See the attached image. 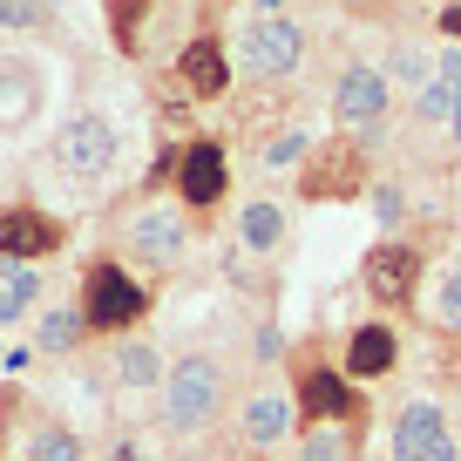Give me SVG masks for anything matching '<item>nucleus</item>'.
<instances>
[{
  "mask_svg": "<svg viewBox=\"0 0 461 461\" xmlns=\"http://www.w3.org/2000/svg\"><path fill=\"white\" fill-rule=\"evenodd\" d=\"M224 401H230L224 360H217L211 346H190V353L170 360V374H163V387H157V428L170 434V441H203V434L224 420Z\"/></svg>",
  "mask_w": 461,
  "mask_h": 461,
  "instance_id": "nucleus-1",
  "label": "nucleus"
},
{
  "mask_svg": "<svg viewBox=\"0 0 461 461\" xmlns=\"http://www.w3.org/2000/svg\"><path fill=\"white\" fill-rule=\"evenodd\" d=\"M224 48L238 55V68H245L251 82H285V75H299L305 55H312V28H305L299 14H285V7H238Z\"/></svg>",
  "mask_w": 461,
  "mask_h": 461,
  "instance_id": "nucleus-2",
  "label": "nucleus"
},
{
  "mask_svg": "<svg viewBox=\"0 0 461 461\" xmlns=\"http://www.w3.org/2000/svg\"><path fill=\"white\" fill-rule=\"evenodd\" d=\"M75 305L88 319V339H130V332H143L157 299H149V285L122 258H88L82 285H75Z\"/></svg>",
  "mask_w": 461,
  "mask_h": 461,
  "instance_id": "nucleus-3",
  "label": "nucleus"
},
{
  "mask_svg": "<svg viewBox=\"0 0 461 461\" xmlns=\"http://www.w3.org/2000/svg\"><path fill=\"white\" fill-rule=\"evenodd\" d=\"M285 387H292V407H299V428H353V434H366V414H374V407L360 401V387H353L332 360H319L312 346L292 353Z\"/></svg>",
  "mask_w": 461,
  "mask_h": 461,
  "instance_id": "nucleus-4",
  "label": "nucleus"
},
{
  "mask_svg": "<svg viewBox=\"0 0 461 461\" xmlns=\"http://www.w3.org/2000/svg\"><path fill=\"white\" fill-rule=\"evenodd\" d=\"M115 157H122V130H115V115L95 109V102H75V109L61 115L55 143H48V163H55L68 184H102V176L115 170Z\"/></svg>",
  "mask_w": 461,
  "mask_h": 461,
  "instance_id": "nucleus-5",
  "label": "nucleus"
},
{
  "mask_svg": "<svg viewBox=\"0 0 461 461\" xmlns=\"http://www.w3.org/2000/svg\"><path fill=\"white\" fill-rule=\"evenodd\" d=\"M326 109H332V122H339L346 136H360V149H366V143H380L387 122H393V88L380 82V68L366 55H339L332 88H326Z\"/></svg>",
  "mask_w": 461,
  "mask_h": 461,
  "instance_id": "nucleus-6",
  "label": "nucleus"
},
{
  "mask_svg": "<svg viewBox=\"0 0 461 461\" xmlns=\"http://www.w3.org/2000/svg\"><path fill=\"white\" fill-rule=\"evenodd\" d=\"M190 211L184 203H143V211L122 217L115 245H122V265H149V272H176L190 258Z\"/></svg>",
  "mask_w": 461,
  "mask_h": 461,
  "instance_id": "nucleus-7",
  "label": "nucleus"
},
{
  "mask_svg": "<svg viewBox=\"0 0 461 461\" xmlns=\"http://www.w3.org/2000/svg\"><path fill=\"white\" fill-rule=\"evenodd\" d=\"M230 197V149L224 136H184V149H176V203H184L190 217L217 211V203Z\"/></svg>",
  "mask_w": 461,
  "mask_h": 461,
  "instance_id": "nucleus-8",
  "label": "nucleus"
},
{
  "mask_svg": "<svg viewBox=\"0 0 461 461\" xmlns=\"http://www.w3.org/2000/svg\"><path fill=\"white\" fill-rule=\"evenodd\" d=\"M360 285L374 292V305H420V285H428V251L414 238H380L360 265Z\"/></svg>",
  "mask_w": 461,
  "mask_h": 461,
  "instance_id": "nucleus-9",
  "label": "nucleus"
},
{
  "mask_svg": "<svg viewBox=\"0 0 461 461\" xmlns=\"http://www.w3.org/2000/svg\"><path fill=\"white\" fill-rule=\"evenodd\" d=\"M387 461H461V434L447 420V407L441 401H407L393 414Z\"/></svg>",
  "mask_w": 461,
  "mask_h": 461,
  "instance_id": "nucleus-10",
  "label": "nucleus"
},
{
  "mask_svg": "<svg viewBox=\"0 0 461 461\" xmlns=\"http://www.w3.org/2000/svg\"><path fill=\"white\" fill-rule=\"evenodd\" d=\"M366 149L360 143H312L299 170V197L305 203H339V197H366Z\"/></svg>",
  "mask_w": 461,
  "mask_h": 461,
  "instance_id": "nucleus-11",
  "label": "nucleus"
},
{
  "mask_svg": "<svg viewBox=\"0 0 461 461\" xmlns=\"http://www.w3.org/2000/svg\"><path fill=\"white\" fill-rule=\"evenodd\" d=\"M61 245H68V224L55 211H41V203H0V258L7 265H34L41 272V258H55Z\"/></svg>",
  "mask_w": 461,
  "mask_h": 461,
  "instance_id": "nucleus-12",
  "label": "nucleus"
},
{
  "mask_svg": "<svg viewBox=\"0 0 461 461\" xmlns=\"http://www.w3.org/2000/svg\"><path fill=\"white\" fill-rule=\"evenodd\" d=\"M401 360H407V339H401L393 319H360V326L346 332V346H339V374L353 380V387L401 374Z\"/></svg>",
  "mask_w": 461,
  "mask_h": 461,
  "instance_id": "nucleus-13",
  "label": "nucleus"
},
{
  "mask_svg": "<svg viewBox=\"0 0 461 461\" xmlns=\"http://www.w3.org/2000/svg\"><path fill=\"white\" fill-rule=\"evenodd\" d=\"M230 428H238V447H285L292 434H299V407H292V387H251L245 401H238V414H230Z\"/></svg>",
  "mask_w": 461,
  "mask_h": 461,
  "instance_id": "nucleus-14",
  "label": "nucleus"
},
{
  "mask_svg": "<svg viewBox=\"0 0 461 461\" xmlns=\"http://www.w3.org/2000/svg\"><path fill=\"white\" fill-rule=\"evenodd\" d=\"M48 102V68L34 55L0 48V136H21Z\"/></svg>",
  "mask_w": 461,
  "mask_h": 461,
  "instance_id": "nucleus-15",
  "label": "nucleus"
},
{
  "mask_svg": "<svg viewBox=\"0 0 461 461\" xmlns=\"http://www.w3.org/2000/svg\"><path fill=\"white\" fill-rule=\"evenodd\" d=\"M170 82L184 88V95H197V102H217V95H230V48H224V34H190L184 48H176V61H170Z\"/></svg>",
  "mask_w": 461,
  "mask_h": 461,
  "instance_id": "nucleus-16",
  "label": "nucleus"
},
{
  "mask_svg": "<svg viewBox=\"0 0 461 461\" xmlns=\"http://www.w3.org/2000/svg\"><path fill=\"white\" fill-rule=\"evenodd\" d=\"M238 251H251V258L278 265L292 251V203L272 197V190H251L245 203H238Z\"/></svg>",
  "mask_w": 461,
  "mask_h": 461,
  "instance_id": "nucleus-17",
  "label": "nucleus"
},
{
  "mask_svg": "<svg viewBox=\"0 0 461 461\" xmlns=\"http://www.w3.org/2000/svg\"><path fill=\"white\" fill-rule=\"evenodd\" d=\"M434 55H441V48H428L420 34H387L374 68H380V82H387L393 95H420V88L434 82Z\"/></svg>",
  "mask_w": 461,
  "mask_h": 461,
  "instance_id": "nucleus-18",
  "label": "nucleus"
},
{
  "mask_svg": "<svg viewBox=\"0 0 461 461\" xmlns=\"http://www.w3.org/2000/svg\"><path fill=\"white\" fill-rule=\"evenodd\" d=\"M21 414H28V434H21V461H88L82 428H68V420L48 414V407H21Z\"/></svg>",
  "mask_w": 461,
  "mask_h": 461,
  "instance_id": "nucleus-19",
  "label": "nucleus"
},
{
  "mask_svg": "<svg viewBox=\"0 0 461 461\" xmlns=\"http://www.w3.org/2000/svg\"><path fill=\"white\" fill-rule=\"evenodd\" d=\"M34 360H68V353H82L88 346V319H82V305L75 299H61V305H41L34 312Z\"/></svg>",
  "mask_w": 461,
  "mask_h": 461,
  "instance_id": "nucleus-20",
  "label": "nucleus"
},
{
  "mask_svg": "<svg viewBox=\"0 0 461 461\" xmlns=\"http://www.w3.org/2000/svg\"><path fill=\"white\" fill-rule=\"evenodd\" d=\"M163 374H170V353H163L149 332L115 339V353H109V380L115 387H163Z\"/></svg>",
  "mask_w": 461,
  "mask_h": 461,
  "instance_id": "nucleus-21",
  "label": "nucleus"
},
{
  "mask_svg": "<svg viewBox=\"0 0 461 461\" xmlns=\"http://www.w3.org/2000/svg\"><path fill=\"white\" fill-rule=\"evenodd\" d=\"M163 21H176V7H163V0H115L109 7V41L115 55H143L149 48V28H163Z\"/></svg>",
  "mask_w": 461,
  "mask_h": 461,
  "instance_id": "nucleus-22",
  "label": "nucleus"
},
{
  "mask_svg": "<svg viewBox=\"0 0 461 461\" xmlns=\"http://www.w3.org/2000/svg\"><path fill=\"white\" fill-rule=\"evenodd\" d=\"M41 299H48V278L34 272V265H7L0 258V326H34Z\"/></svg>",
  "mask_w": 461,
  "mask_h": 461,
  "instance_id": "nucleus-23",
  "label": "nucleus"
},
{
  "mask_svg": "<svg viewBox=\"0 0 461 461\" xmlns=\"http://www.w3.org/2000/svg\"><path fill=\"white\" fill-rule=\"evenodd\" d=\"M420 312H428L434 332H447V339H461V258L441 265V272L420 285Z\"/></svg>",
  "mask_w": 461,
  "mask_h": 461,
  "instance_id": "nucleus-24",
  "label": "nucleus"
},
{
  "mask_svg": "<svg viewBox=\"0 0 461 461\" xmlns=\"http://www.w3.org/2000/svg\"><path fill=\"white\" fill-rule=\"evenodd\" d=\"M292 461H360V434L353 428H299L292 434Z\"/></svg>",
  "mask_w": 461,
  "mask_h": 461,
  "instance_id": "nucleus-25",
  "label": "nucleus"
},
{
  "mask_svg": "<svg viewBox=\"0 0 461 461\" xmlns=\"http://www.w3.org/2000/svg\"><path fill=\"white\" fill-rule=\"evenodd\" d=\"M265 170H305V157H312V136L299 130V122H285V130H272L265 136Z\"/></svg>",
  "mask_w": 461,
  "mask_h": 461,
  "instance_id": "nucleus-26",
  "label": "nucleus"
},
{
  "mask_svg": "<svg viewBox=\"0 0 461 461\" xmlns=\"http://www.w3.org/2000/svg\"><path fill=\"white\" fill-rule=\"evenodd\" d=\"M455 102H461V88H447L441 75H434L428 88L414 95V130H447V115H455Z\"/></svg>",
  "mask_w": 461,
  "mask_h": 461,
  "instance_id": "nucleus-27",
  "label": "nucleus"
},
{
  "mask_svg": "<svg viewBox=\"0 0 461 461\" xmlns=\"http://www.w3.org/2000/svg\"><path fill=\"white\" fill-rule=\"evenodd\" d=\"M366 203H374V217H380V230H387V238L414 217V197H407L401 184H374V190H366Z\"/></svg>",
  "mask_w": 461,
  "mask_h": 461,
  "instance_id": "nucleus-28",
  "label": "nucleus"
},
{
  "mask_svg": "<svg viewBox=\"0 0 461 461\" xmlns=\"http://www.w3.org/2000/svg\"><path fill=\"white\" fill-rule=\"evenodd\" d=\"M61 7H41V0H0V28L14 34V28H55Z\"/></svg>",
  "mask_w": 461,
  "mask_h": 461,
  "instance_id": "nucleus-29",
  "label": "nucleus"
},
{
  "mask_svg": "<svg viewBox=\"0 0 461 461\" xmlns=\"http://www.w3.org/2000/svg\"><path fill=\"white\" fill-rule=\"evenodd\" d=\"M278 360H285V332L265 319V326H258V366H278Z\"/></svg>",
  "mask_w": 461,
  "mask_h": 461,
  "instance_id": "nucleus-30",
  "label": "nucleus"
},
{
  "mask_svg": "<svg viewBox=\"0 0 461 461\" xmlns=\"http://www.w3.org/2000/svg\"><path fill=\"white\" fill-rule=\"evenodd\" d=\"M434 34H447V41L461 48V0H447V7H434Z\"/></svg>",
  "mask_w": 461,
  "mask_h": 461,
  "instance_id": "nucleus-31",
  "label": "nucleus"
},
{
  "mask_svg": "<svg viewBox=\"0 0 461 461\" xmlns=\"http://www.w3.org/2000/svg\"><path fill=\"white\" fill-rule=\"evenodd\" d=\"M102 461H149V455H143L136 441H122V434H115V441H109V455H102Z\"/></svg>",
  "mask_w": 461,
  "mask_h": 461,
  "instance_id": "nucleus-32",
  "label": "nucleus"
},
{
  "mask_svg": "<svg viewBox=\"0 0 461 461\" xmlns=\"http://www.w3.org/2000/svg\"><path fill=\"white\" fill-rule=\"evenodd\" d=\"M0 366H7V374H28V366H34V346H14V353H7Z\"/></svg>",
  "mask_w": 461,
  "mask_h": 461,
  "instance_id": "nucleus-33",
  "label": "nucleus"
},
{
  "mask_svg": "<svg viewBox=\"0 0 461 461\" xmlns=\"http://www.w3.org/2000/svg\"><path fill=\"white\" fill-rule=\"evenodd\" d=\"M447 143L461 149V102H455V115H447Z\"/></svg>",
  "mask_w": 461,
  "mask_h": 461,
  "instance_id": "nucleus-34",
  "label": "nucleus"
},
{
  "mask_svg": "<svg viewBox=\"0 0 461 461\" xmlns=\"http://www.w3.org/2000/svg\"><path fill=\"white\" fill-rule=\"evenodd\" d=\"M455 434H461V420H455Z\"/></svg>",
  "mask_w": 461,
  "mask_h": 461,
  "instance_id": "nucleus-35",
  "label": "nucleus"
},
{
  "mask_svg": "<svg viewBox=\"0 0 461 461\" xmlns=\"http://www.w3.org/2000/svg\"><path fill=\"white\" fill-rule=\"evenodd\" d=\"M0 360H7V353H0Z\"/></svg>",
  "mask_w": 461,
  "mask_h": 461,
  "instance_id": "nucleus-36",
  "label": "nucleus"
},
{
  "mask_svg": "<svg viewBox=\"0 0 461 461\" xmlns=\"http://www.w3.org/2000/svg\"><path fill=\"white\" fill-rule=\"evenodd\" d=\"M285 461H292V455H285Z\"/></svg>",
  "mask_w": 461,
  "mask_h": 461,
  "instance_id": "nucleus-37",
  "label": "nucleus"
}]
</instances>
